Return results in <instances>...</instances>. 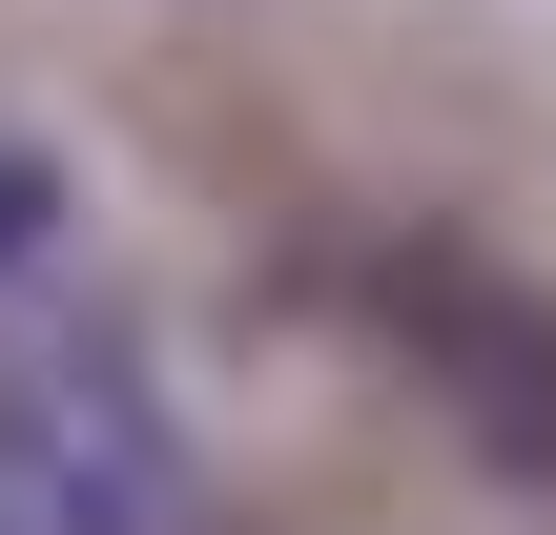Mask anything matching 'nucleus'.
Listing matches in <instances>:
<instances>
[{
  "instance_id": "1",
  "label": "nucleus",
  "mask_w": 556,
  "mask_h": 535,
  "mask_svg": "<svg viewBox=\"0 0 556 535\" xmlns=\"http://www.w3.org/2000/svg\"><path fill=\"white\" fill-rule=\"evenodd\" d=\"M21 289H62V165L0 124V309H21Z\"/></svg>"
},
{
  "instance_id": "2",
  "label": "nucleus",
  "mask_w": 556,
  "mask_h": 535,
  "mask_svg": "<svg viewBox=\"0 0 556 535\" xmlns=\"http://www.w3.org/2000/svg\"><path fill=\"white\" fill-rule=\"evenodd\" d=\"M0 535H41V515H21V474H0Z\"/></svg>"
}]
</instances>
